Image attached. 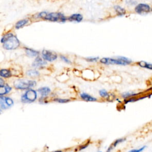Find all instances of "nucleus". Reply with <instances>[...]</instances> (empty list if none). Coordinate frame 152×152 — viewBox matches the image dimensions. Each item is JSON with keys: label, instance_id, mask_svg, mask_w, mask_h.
<instances>
[{"label": "nucleus", "instance_id": "obj_1", "mask_svg": "<svg viewBox=\"0 0 152 152\" xmlns=\"http://www.w3.org/2000/svg\"><path fill=\"white\" fill-rule=\"evenodd\" d=\"M101 63L105 64H116L120 65H127L132 63V61L124 56H118L117 58H103L101 60Z\"/></svg>", "mask_w": 152, "mask_h": 152}, {"label": "nucleus", "instance_id": "obj_2", "mask_svg": "<svg viewBox=\"0 0 152 152\" xmlns=\"http://www.w3.org/2000/svg\"><path fill=\"white\" fill-rule=\"evenodd\" d=\"M36 85V82L34 80H18L14 83V86L17 89L25 90L29 89L30 87H34Z\"/></svg>", "mask_w": 152, "mask_h": 152}, {"label": "nucleus", "instance_id": "obj_3", "mask_svg": "<svg viewBox=\"0 0 152 152\" xmlns=\"http://www.w3.org/2000/svg\"><path fill=\"white\" fill-rule=\"evenodd\" d=\"M37 98V93L35 90L29 89L22 96V102L23 103H32Z\"/></svg>", "mask_w": 152, "mask_h": 152}, {"label": "nucleus", "instance_id": "obj_4", "mask_svg": "<svg viewBox=\"0 0 152 152\" xmlns=\"http://www.w3.org/2000/svg\"><path fill=\"white\" fill-rule=\"evenodd\" d=\"M45 20H49L51 22H64L67 20L66 17L60 13H48Z\"/></svg>", "mask_w": 152, "mask_h": 152}, {"label": "nucleus", "instance_id": "obj_5", "mask_svg": "<svg viewBox=\"0 0 152 152\" xmlns=\"http://www.w3.org/2000/svg\"><path fill=\"white\" fill-rule=\"evenodd\" d=\"M19 46H20V41L14 36L10 37L7 41H6L3 44L4 48L7 50H13L16 49Z\"/></svg>", "mask_w": 152, "mask_h": 152}, {"label": "nucleus", "instance_id": "obj_6", "mask_svg": "<svg viewBox=\"0 0 152 152\" xmlns=\"http://www.w3.org/2000/svg\"><path fill=\"white\" fill-rule=\"evenodd\" d=\"M134 10L140 15H147L151 11V7L148 4L140 3L136 6Z\"/></svg>", "mask_w": 152, "mask_h": 152}, {"label": "nucleus", "instance_id": "obj_7", "mask_svg": "<svg viewBox=\"0 0 152 152\" xmlns=\"http://www.w3.org/2000/svg\"><path fill=\"white\" fill-rule=\"evenodd\" d=\"M0 99H1L0 102H1V109H7L11 107L14 104L13 101L8 97L1 96Z\"/></svg>", "mask_w": 152, "mask_h": 152}, {"label": "nucleus", "instance_id": "obj_8", "mask_svg": "<svg viewBox=\"0 0 152 152\" xmlns=\"http://www.w3.org/2000/svg\"><path fill=\"white\" fill-rule=\"evenodd\" d=\"M43 58L48 61H53L57 58V55L56 53H53L47 50H44L42 51Z\"/></svg>", "mask_w": 152, "mask_h": 152}, {"label": "nucleus", "instance_id": "obj_9", "mask_svg": "<svg viewBox=\"0 0 152 152\" xmlns=\"http://www.w3.org/2000/svg\"><path fill=\"white\" fill-rule=\"evenodd\" d=\"M126 140V139L125 138H121V139H117L116 140L114 141L107 148L106 152H111L114 148H115L116 147H117L119 144H120L121 143L124 142Z\"/></svg>", "mask_w": 152, "mask_h": 152}, {"label": "nucleus", "instance_id": "obj_10", "mask_svg": "<svg viewBox=\"0 0 152 152\" xmlns=\"http://www.w3.org/2000/svg\"><path fill=\"white\" fill-rule=\"evenodd\" d=\"M46 64H47L46 62H45L41 58H40V57L38 56L35 59L34 61L32 64V66L33 67H35V68H38V67L44 66Z\"/></svg>", "mask_w": 152, "mask_h": 152}, {"label": "nucleus", "instance_id": "obj_11", "mask_svg": "<svg viewBox=\"0 0 152 152\" xmlns=\"http://www.w3.org/2000/svg\"><path fill=\"white\" fill-rule=\"evenodd\" d=\"M11 87L8 84H4L3 86L0 87V95L3 96L4 94H7L11 90Z\"/></svg>", "mask_w": 152, "mask_h": 152}, {"label": "nucleus", "instance_id": "obj_12", "mask_svg": "<svg viewBox=\"0 0 152 152\" xmlns=\"http://www.w3.org/2000/svg\"><path fill=\"white\" fill-rule=\"evenodd\" d=\"M68 20L70 21L80 22L83 20V16L80 14H74L69 17Z\"/></svg>", "mask_w": 152, "mask_h": 152}, {"label": "nucleus", "instance_id": "obj_13", "mask_svg": "<svg viewBox=\"0 0 152 152\" xmlns=\"http://www.w3.org/2000/svg\"><path fill=\"white\" fill-rule=\"evenodd\" d=\"M141 93H135V92H133V91H129V92H125L124 93L122 94V97L124 98V99H129V98H134L137 96H138V95L140 94Z\"/></svg>", "mask_w": 152, "mask_h": 152}, {"label": "nucleus", "instance_id": "obj_14", "mask_svg": "<svg viewBox=\"0 0 152 152\" xmlns=\"http://www.w3.org/2000/svg\"><path fill=\"white\" fill-rule=\"evenodd\" d=\"M38 91L40 93L42 97L45 98L49 94V93L51 92V89L48 87H44L38 89Z\"/></svg>", "mask_w": 152, "mask_h": 152}, {"label": "nucleus", "instance_id": "obj_15", "mask_svg": "<svg viewBox=\"0 0 152 152\" xmlns=\"http://www.w3.org/2000/svg\"><path fill=\"white\" fill-rule=\"evenodd\" d=\"M137 65L143 68H146L147 70H152V64L147 63L144 61H141L137 63Z\"/></svg>", "mask_w": 152, "mask_h": 152}, {"label": "nucleus", "instance_id": "obj_16", "mask_svg": "<svg viewBox=\"0 0 152 152\" xmlns=\"http://www.w3.org/2000/svg\"><path fill=\"white\" fill-rule=\"evenodd\" d=\"M25 51L26 53L27 54V56L31 57V58H33V57H35L37 56L38 55H39V52H37L34 49H30V48H25Z\"/></svg>", "mask_w": 152, "mask_h": 152}, {"label": "nucleus", "instance_id": "obj_17", "mask_svg": "<svg viewBox=\"0 0 152 152\" xmlns=\"http://www.w3.org/2000/svg\"><path fill=\"white\" fill-rule=\"evenodd\" d=\"M80 96L84 101H86L93 102V101H96V98H93V97L91 96L90 95H89V94H88L87 93H82L80 94Z\"/></svg>", "mask_w": 152, "mask_h": 152}, {"label": "nucleus", "instance_id": "obj_18", "mask_svg": "<svg viewBox=\"0 0 152 152\" xmlns=\"http://www.w3.org/2000/svg\"><path fill=\"white\" fill-rule=\"evenodd\" d=\"M114 8H115V10L117 12V14L120 16H123L126 13L125 10L120 6H115L114 7Z\"/></svg>", "mask_w": 152, "mask_h": 152}, {"label": "nucleus", "instance_id": "obj_19", "mask_svg": "<svg viewBox=\"0 0 152 152\" xmlns=\"http://www.w3.org/2000/svg\"><path fill=\"white\" fill-rule=\"evenodd\" d=\"M0 75H1V77L8 78V77H10L12 75V74L10 70L7 69H3L0 71Z\"/></svg>", "mask_w": 152, "mask_h": 152}, {"label": "nucleus", "instance_id": "obj_20", "mask_svg": "<svg viewBox=\"0 0 152 152\" xmlns=\"http://www.w3.org/2000/svg\"><path fill=\"white\" fill-rule=\"evenodd\" d=\"M29 22L28 19H23V20L18 21L16 25H15V28L17 29H19L22 27H23L24 26H25Z\"/></svg>", "mask_w": 152, "mask_h": 152}, {"label": "nucleus", "instance_id": "obj_21", "mask_svg": "<svg viewBox=\"0 0 152 152\" xmlns=\"http://www.w3.org/2000/svg\"><path fill=\"white\" fill-rule=\"evenodd\" d=\"M27 75L30 76V77H37V76L39 75V72H38L36 70H30L27 71Z\"/></svg>", "mask_w": 152, "mask_h": 152}, {"label": "nucleus", "instance_id": "obj_22", "mask_svg": "<svg viewBox=\"0 0 152 152\" xmlns=\"http://www.w3.org/2000/svg\"><path fill=\"white\" fill-rule=\"evenodd\" d=\"M14 35L12 34V33H7V34H5L4 36H3V37L1 38V43H3V44L6 42V41H7L10 37H11L12 36H13Z\"/></svg>", "mask_w": 152, "mask_h": 152}, {"label": "nucleus", "instance_id": "obj_23", "mask_svg": "<svg viewBox=\"0 0 152 152\" xmlns=\"http://www.w3.org/2000/svg\"><path fill=\"white\" fill-rule=\"evenodd\" d=\"M99 94L102 98H108L109 96V94L105 90H101L99 91Z\"/></svg>", "mask_w": 152, "mask_h": 152}, {"label": "nucleus", "instance_id": "obj_24", "mask_svg": "<svg viewBox=\"0 0 152 152\" xmlns=\"http://www.w3.org/2000/svg\"><path fill=\"white\" fill-rule=\"evenodd\" d=\"M146 148V146H144L143 147H141V148H138V149H132V150H129L128 152H142L143 151L145 148Z\"/></svg>", "mask_w": 152, "mask_h": 152}, {"label": "nucleus", "instance_id": "obj_25", "mask_svg": "<svg viewBox=\"0 0 152 152\" xmlns=\"http://www.w3.org/2000/svg\"><path fill=\"white\" fill-rule=\"evenodd\" d=\"M89 146V141L88 143H86L85 144H82L81 146H79V151H82L83 150H85L86 148H87L88 147V146Z\"/></svg>", "mask_w": 152, "mask_h": 152}, {"label": "nucleus", "instance_id": "obj_26", "mask_svg": "<svg viewBox=\"0 0 152 152\" xmlns=\"http://www.w3.org/2000/svg\"><path fill=\"white\" fill-rule=\"evenodd\" d=\"M98 59V57H89V58H86V60L89 62H96Z\"/></svg>", "mask_w": 152, "mask_h": 152}, {"label": "nucleus", "instance_id": "obj_27", "mask_svg": "<svg viewBox=\"0 0 152 152\" xmlns=\"http://www.w3.org/2000/svg\"><path fill=\"white\" fill-rule=\"evenodd\" d=\"M54 101L60 103H67L70 101L69 99H55Z\"/></svg>", "mask_w": 152, "mask_h": 152}, {"label": "nucleus", "instance_id": "obj_28", "mask_svg": "<svg viewBox=\"0 0 152 152\" xmlns=\"http://www.w3.org/2000/svg\"><path fill=\"white\" fill-rule=\"evenodd\" d=\"M61 58L64 62H65L66 63H68V64H70V63H71V61L67 58V57H65V56H64L61 55Z\"/></svg>", "mask_w": 152, "mask_h": 152}, {"label": "nucleus", "instance_id": "obj_29", "mask_svg": "<svg viewBox=\"0 0 152 152\" xmlns=\"http://www.w3.org/2000/svg\"><path fill=\"white\" fill-rule=\"evenodd\" d=\"M127 3H128V4H131V6L135 5L137 4L136 1H127Z\"/></svg>", "mask_w": 152, "mask_h": 152}, {"label": "nucleus", "instance_id": "obj_30", "mask_svg": "<svg viewBox=\"0 0 152 152\" xmlns=\"http://www.w3.org/2000/svg\"><path fill=\"white\" fill-rule=\"evenodd\" d=\"M52 152H63V151L62 150H55V151H53Z\"/></svg>", "mask_w": 152, "mask_h": 152}, {"label": "nucleus", "instance_id": "obj_31", "mask_svg": "<svg viewBox=\"0 0 152 152\" xmlns=\"http://www.w3.org/2000/svg\"><path fill=\"white\" fill-rule=\"evenodd\" d=\"M151 11H152V7H151Z\"/></svg>", "mask_w": 152, "mask_h": 152}, {"label": "nucleus", "instance_id": "obj_32", "mask_svg": "<svg viewBox=\"0 0 152 152\" xmlns=\"http://www.w3.org/2000/svg\"><path fill=\"white\" fill-rule=\"evenodd\" d=\"M99 152H102V151H99Z\"/></svg>", "mask_w": 152, "mask_h": 152}]
</instances>
